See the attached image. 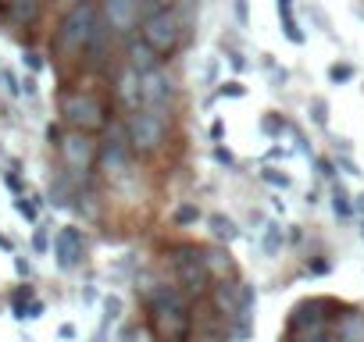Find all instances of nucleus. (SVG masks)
<instances>
[{
	"label": "nucleus",
	"instance_id": "nucleus-1",
	"mask_svg": "<svg viewBox=\"0 0 364 342\" xmlns=\"http://www.w3.org/2000/svg\"><path fill=\"white\" fill-rule=\"evenodd\" d=\"M146 324L157 342H190L193 303L178 285H161L146 299Z\"/></svg>",
	"mask_w": 364,
	"mask_h": 342
},
{
	"label": "nucleus",
	"instance_id": "nucleus-2",
	"mask_svg": "<svg viewBox=\"0 0 364 342\" xmlns=\"http://www.w3.org/2000/svg\"><path fill=\"white\" fill-rule=\"evenodd\" d=\"M100 22V8L97 0H75V4L61 15L58 29H54V40H50V54L61 61V65H79L86 47H90V36Z\"/></svg>",
	"mask_w": 364,
	"mask_h": 342
},
{
	"label": "nucleus",
	"instance_id": "nucleus-3",
	"mask_svg": "<svg viewBox=\"0 0 364 342\" xmlns=\"http://www.w3.org/2000/svg\"><path fill=\"white\" fill-rule=\"evenodd\" d=\"M346 307L328 296L300 299L286 317V342H332V324Z\"/></svg>",
	"mask_w": 364,
	"mask_h": 342
},
{
	"label": "nucleus",
	"instance_id": "nucleus-4",
	"mask_svg": "<svg viewBox=\"0 0 364 342\" xmlns=\"http://www.w3.org/2000/svg\"><path fill=\"white\" fill-rule=\"evenodd\" d=\"M122 125H125V139H129V146L139 160H150V157L164 153L168 143H171V118L168 114L136 107V111L125 114Z\"/></svg>",
	"mask_w": 364,
	"mask_h": 342
},
{
	"label": "nucleus",
	"instance_id": "nucleus-5",
	"mask_svg": "<svg viewBox=\"0 0 364 342\" xmlns=\"http://www.w3.org/2000/svg\"><path fill=\"white\" fill-rule=\"evenodd\" d=\"M58 114L68 128H79V132H104L111 121L107 104L93 89H82V86H65L58 93Z\"/></svg>",
	"mask_w": 364,
	"mask_h": 342
},
{
	"label": "nucleus",
	"instance_id": "nucleus-6",
	"mask_svg": "<svg viewBox=\"0 0 364 342\" xmlns=\"http://www.w3.org/2000/svg\"><path fill=\"white\" fill-rule=\"evenodd\" d=\"M168 264H171V271H175L178 289L186 292L190 299H204V296L211 292L215 275H211V267H208L200 246H190V243H186V246H171V250H168Z\"/></svg>",
	"mask_w": 364,
	"mask_h": 342
},
{
	"label": "nucleus",
	"instance_id": "nucleus-7",
	"mask_svg": "<svg viewBox=\"0 0 364 342\" xmlns=\"http://www.w3.org/2000/svg\"><path fill=\"white\" fill-rule=\"evenodd\" d=\"M139 36L168 61L182 50V43H186V18H182L178 4L175 8H161V11H150L139 26Z\"/></svg>",
	"mask_w": 364,
	"mask_h": 342
},
{
	"label": "nucleus",
	"instance_id": "nucleus-8",
	"mask_svg": "<svg viewBox=\"0 0 364 342\" xmlns=\"http://www.w3.org/2000/svg\"><path fill=\"white\" fill-rule=\"evenodd\" d=\"M58 153H61V164L65 171L79 182L90 179V171L97 167V153H100V143L93 139V132H79V128H68L58 143Z\"/></svg>",
	"mask_w": 364,
	"mask_h": 342
},
{
	"label": "nucleus",
	"instance_id": "nucleus-9",
	"mask_svg": "<svg viewBox=\"0 0 364 342\" xmlns=\"http://www.w3.org/2000/svg\"><path fill=\"white\" fill-rule=\"evenodd\" d=\"M132 160H136V153H132V146L125 139V125L122 128H107V136L100 143V153H97V171L107 182L118 186V182H125L132 175Z\"/></svg>",
	"mask_w": 364,
	"mask_h": 342
},
{
	"label": "nucleus",
	"instance_id": "nucleus-10",
	"mask_svg": "<svg viewBox=\"0 0 364 342\" xmlns=\"http://www.w3.org/2000/svg\"><path fill=\"white\" fill-rule=\"evenodd\" d=\"M139 107L175 118V107H178V86H175V79H171V72H168L164 65L154 68V72H146V75H139Z\"/></svg>",
	"mask_w": 364,
	"mask_h": 342
},
{
	"label": "nucleus",
	"instance_id": "nucleus-11",
	"mask_svg": "<svg viewBox=\"0 0 364 342\" xmlns=\"http://www.w3.org/2000/svg\"><path fill=\"white\" fill-rule=\"evenodd\" d=\"M97 8H100V18L118 33V40H129L139 33L143 26V0H97Z\"/></svg>",
	"mask_w": 364,
	"mask_h": 342
},
{
	"label": "nucleus",
	"instance_id": "nucleus-12",
	"mask_svg": "<svg viewBox=\"0 0 364 342\" xmlns=\"http://www.w3.org/2000/svg\"><path fill=\"white\" fill-rule=\"evenodd\" d=\"M114 40H118V33H114V29H111V26L100 18V22H97V29H93V36H90V47H86V54H82L86 72H104V68H107Z\"/></svg>",
	"mask_w": 364,
	"mask_h": 342
},
{
	"label": "nucleus",
	"instance_id": "nucleus-13",
	"mask_svg": "<svg viewBox=\"0 0 364 342\" xmlns=\"http://www.w3.org/2000/svg\"><path fill=\"white\" fill-rule=\"evenodd\" d=\"M125 65L136 72V75H146V72H154V68H161L164 65V57L136 33V36H129L125 40Z\"/></svg>",
	"mask_w": 364,
	"mask_h": 342
},
{
	"label": "nucleus",
	"instance_id": "nucleus-14",
	"mask_svg": "<svg viewBox=\"0 0 364 342\" xmlns=\"http://www.w3.org/2000/svg\"><path fill=\"white\" fill-rule=\"evenodd\" d=\"M82 253H86L82 232H79L75 225H65V228L54 236V257H58V264L68 271V267H75V264L82 260Z\"/></svg>",
	"mask_w": 364,
	"mask_h": 342
},
{
	"label": "nucleus",
	"instance_id": "nucleus-15",
	"mask_svg": "<svg viewBox=\"0 0 364 342\" xmlns=\"http://www.w3.org/2000/svg\"><path fill=\"white\" fill-rule=\"evenodd\" d=\"M47 0H4V22L15 29H33L43 18Z\"/></svg>",
	"mask_w": 364,
	"mask_h": 342
},
{
	"label": "nucleus",
	"instance_id": "nucleus-16",
	"mask_svg": "<svg viewBox=\"0 0 364 342\" xmlns=\"http://www.w3.org/2000/svg\"><path fill=\"white\" fill-rule=\"evenodd\" d=\"M332 331H336L339 342H364V310L346 307V310L339 314V321L332 324Z\"/></svg>",
	"mask_w": 364,
	"mask_h": 342
},
{
	"label": "nucleus",
	"instance_id": "nucleus-17",
	"mask_svg": "<svg viewBox=\"0 0 364 342\" xmlns=\"http://www.w3.org/2000/svg\"><path fill=\"white\" fill-rule=\"evenodd\" d=\"M114 96L125 104V111H136L139 107V75L125 65L122 72H118V79H114Z\"/></svg>",
	"mask_w": 364,
	"mask_h": 342
},
{
	"label": "nucleus",
	"instance_id": "nucleus-18",
	"mask_svg": "<svg viewBox=\"0 0 364 342\" xmlns=\"http://www.w3.org/2000/svg\"><path fill=\"white\" fill-rule=\"evenodd\" d=\"M275 11H279V22H282L286 40H289L293 47H304L307 36H304V29H300V22H296V15H293V0H275Z\"/></svg>",
	"mask_w": 364,
	"mask_h": 342
},
{
	"label": "nucleus",
	"instance_id": "nucleus-19",
	"mask_svg": "<svg viewBox=\"0 0 364 342\" xmlns=\"http://www.w3.org/2000/svg\"><path fill=\"white\" fill-rule=\"evenodd\" d=\"M208 228H211V236L222 243V246H229V243H236L243 232H240V225L229 218V214H211L208 218Z\"/></svg>",
	"mask_w": 364,
	"mask_h": 342
},
{
	"label": "nucleus",
	"instance_id": "nucleus-20",
	"mask_svg": "<svg viewBox=\"0 0 364 342\" xmlns=\"http://www.w3.org/2000/svg\"><path fill=\"white\" fill-rule=\"evenodd\" d=\"M204 260H208V267H211L215 278L236 275V264H232V257H229V246H211V250H204Z\"/></svg>",
	"mask_w": 364,
	"mask_h": 342
},
{
	"label": "nucleus",
	"instance_id": "nucleus-21",
	"mask_svg": "<svg viewBox=\"0 0 364 342\" xmlns=\"http://www.w3.org/2000/svg\"><path fill=\"white\" fill-rule=\"evenodd\" d=\"M332 211H336V218H350L357 207H353V197L346 193V186L343 182H336L332 186Z\"/></svg>",
	"mask_w": 364,
	"mask_h": 342
},
{
	"label": "nucleus",
	"instance_id": "nucleus-22",
	"mask_svg": "<svg viewBox=\"0 0 364 342\" xmlns=\"http://www.w3.org/2000/svg\"><path fill=\"white\" fill-rule=\"evenodd\" d=\"M282 243H286V232H282V225H279V221H268V225H264V239H261L264 253H268V257H275V253L282 250Z\"/></svg>",
	"mask_w": 364,
	"mask_h": 342
},
{
	"label": "nucleus",
	"instance_id": "nucleus-23",
	"mask_svg": "<svg viewBox=\"0 0 364 342\" xmlns=\"http://www.w3.org/2000/svg\"><path fill=\"white\" fill-rule=\"evenodd\" d=\"M307 114H311V121H314L318 128H328V100H325V96H311Z\"/></svg>",
	"mask_w": 364,
	"mask_h": 342
},
{
	"label": "nucleus",
	"instance_id": "nucleus-24",
	"mask_svg": "<svg viewBox=\"0 0 364 342\" xmlns=\"http://www.w3.org/2000/svg\"><path fill=\"white\" fill-rule=\"evenodd\" d=\"M286 128H289V121H286L282 114H275V111L261 118V132H264V136H272V139H279V136H282Z\"/></svg>",
	"mask_w": 364,
	"mask_h": 342
},
{
	"label": "nucleus",
	"instance_id": "nucleus-25",
	"mask_svg": "<svg viewBox=\"0 0 364 342\" xmlns=\"http://www.w3.org/2000/svg\"><path fill=\"white\" fill-rule=\"evenodd\" d=\"M261 179H264L268 186H275V189H289V186H293V179L286 175V171H279V167H264Z\"/></svg>",
	"mask_w": 364,
	"mask_h": 342
},
{
	"label": "nucleus",
	"instance_id": "nucleus-26",
	"mask_svg": "<svg viewBox=\"0 0 364 342\" xmlns=\"http://www.w3.org/2000/svg\"><path fill=\"white\" fill-rule=\"evenodd\" d=\"M171 221H175V225H193V221H200V207H197V204H182V207L171 214Z\"/></svg>",
	"mask_w": 364,
	"mask_h": 342
},
{
	"label": "nucleus",
	"instance_id": "nucleus-27",
	"mask_svg": "<svg viewBox=\"0 0 364 342\" xmlns=\"http://www.w3.org/2000/svg\"><path fill=\"white\" fill-rule=\"evenodd\" d=\"M350 79H353V65L336 61V65L328 68V82H332V86H343V82H350Z\"/></svg>",
	"mask_w": 364,
	"mask_h": 342
},
{
	"label": "nucleus",
	"instance_id": "nucleus-28",
	"mask_svg": "<svg viewBox=\"0 0 364 342\" xmlns=\"http://www.w3.org/2000/svg\"><path fill=\"white\" fill-rule=\"evenodd\" d=\"M11 303H15V317H26V310H29V303H33V289H29V285L15 289Z\"/></svg>",
	"mask_w": 364,
	"mask_h": 342
},
{
	"label": "nucleus",
	"instance_id": "nucleus-29",
	"mask_svg": "<svg viewBox=\"0 0 364 342\" xmlns=\"http://www.w3.org/2000/svg\"><path fill=\"white\" fill-rule=\"evenodd\" d=\"M243 93H247V86L240 79H229V82L218 86V96H243Z\"/></svg>",
	"mask_w": 364,
	"mask_h": 342
},
{
	"label": "nucleus",
	"instance_id": "nucleus-30",
	"mask_svg": "<svg viewBox=\"0 0 364 342\" xmlns=\"http://www.w3.org/2000/svg\"><path fill=\"white\" fill-rule=\"evenodd\" d=\"M232 11H236V22L247 29L250 26V0H232Z\"/></svg>",
	"mask_w": 364,
	"mask_h": 342
},
{
	"label": "nucleus",
	"instance_id": "nucleus-31",
	"mask_svg": "<svg viewBox=\"0 0 364 342\" xmlns=\"http://www.w3.org/2000/svg\"><path fill=\"white\" fill-rule=\"evenodd\" d=\"M314 167H318V175H321V179H332L336 171H339L336 160H328V157H314Z\"/></svg>",
	"mask_w": 364,
	"mask_h": 342
},
{
	"label": "nucleus",
	"instance_id": "nucleus-32",
	"mask_svg": "<svg viewBox=\"0 0 364 342\" xmlns=\"http://www.w3.org/2000/svg\"><path fill=\"white\" fill-rule=\"evenodd\" d=\"M222 47H225V43H222ZM225 57H229V65H232L236 72H247V57H243L236 47H225Z\"/></svg>",
	"mask_w": 364,
	"mask_h": 342
},
{
	"label": "nucleus",
	"instance_id": "nucleus-33",
	"mask_svg": "<svg viewBox=\"0 0 364 342\" xmlns=\"http://www.w3.org/2000/svg\"><path fill=\"white\" fill-rule=\"evenodd\" d=\"M336 167H339V171H346V175H360V171H357V164H353V157H350V153H336Z\"/></svg>",
	"mask_w": 364,
	"mask_h": 342
},
{
	"label": "nucleus",
	"instance_id": "nucleus-34",
	"mask_svg": "<svg viewBox=\"0 0 364 342\" xmlns=\"http://www.w3.org/2000/svg\"><path fill=\"white\" fill-rule=\"evenodd\" d=\"M311 15H314V22H318V29H321V33H332V22H328V15H325L318 4H311Z\"/></svg>",
	"mask_w": 364,
	"mask_h": 342
},
{
	"label": "nucleus",
	"instance_id": "nucleus-35",
	"mask_svg": "<svg viewBox=\"0 0 364 342\" xmlns=\"http://www.w3.org/2000/svg\"><path fill=\"white\" fill-rule=\"evenodd\" d=\"M175 4H178V0H143V11L150 15V11H161V8H175ZM146 15H143V18H146Z\"/></svg>",
	"mask_w": 364,
	"mask_h": 342
},
{
	"label": "nucleus",
	"instance_id": "nucleus-36",
	"mask_svg": "<svg viewBox=\"0 0 364 342\" xmlns=\"http://www.w3.org/2000/svg\"><path fill=\"white\" fill-rule=\"evenodd\" d=\"M215 160H218V164H225V167H236V157H232V153H229L222 143L215 146Z\"/></svg>",
	"mask_w": 364,
	"mask_h": 342
},
{
	"label": "nucleus",
	"instance_id": "nucleus-37",
	"mask_svg": "<svg viewBox=\"0 0 364 342\" xmlns=\"http://www.w3.org/2000/svg\"><path fill=\"white\" fill-rule=\"evenodd\" d=\"M26 65H29L33 72H43V54H36V50H26Z\"/></svg>",
	"mask_w": 364,
	"mask_h": 342
},
{
	"label": "nucleus",
	"instance_id": "nucleus-38",
	"mask_svg": "<svg viewBox=\"0 0 364 342\" xmlns=\"http://www.w3.org/2000/svg\"><path fill=\"white\" fill-rule=\"evenodd\" d=\"M104 310H107V317L114 321V317H118V310H122V299H118V296H111V299L104 303Z\"/></svg>",
	"mask_w": 364,
	"mask_h": 342
},
{
	"label": "nucleus",
	"instance_id": "nucleus-39",
	"mask_svg": "<svg viewBox=\"0 0 364 342\" xmlns=\"http://www.w3.org/2000/svg\"><path fill=\"white\" fill-rule=\"evenodd\" d=\"M15 207H18V211H22V214H26V218H29V221H36V207H33V204H29V200H18V204H15Z\"/></svg>",
	"mask_w": 364,
	"mask_h": 342
},
{
	"label": "nucleus",
	"instance_id": "nucleus-40",
	"mask_svg": "<svg viewBox=\"0 0 364 342\" xmlns=\"http://www.w3.org/2000/svg\"><path fill=\"white\" fill-rule=\"evenodd\" d=\"M328 271V260H311L307 264V275H325Z\"/></svg>",
	"mask_w": 364,
	"mask_h": 342
},
{
	"label": "nucleus",
	"instance_id": "nucleus-41",
	"mask_svg": "<svg viewBox=\"0 0 364 342\" xmlns=\"http://www.w3.org/2000/svg\"><path fill=\"white\" fill-rule=\"evenodd\" d=\"M33 246H36V253H43V250H47V232H43V228L36 232V239H33Z\"/></svg>",
	"mask_w": 364,
	"mask_h": 342
},
{
	"label": "nucleus",
	"instance_id": "nucleus-42",
	"mask_svg": "<svg viewBox=\"0 0 364 342\" xmlns=\"http://www.w3.org/2000/svg\"><path fill=\"white\" fill-rule=\"evenodd\" d=\"M222 132H225V125H222V121H215V125H211V136H215V139H222Z\"/></svg>",
	"mask_w": 364,
	"mask_h": 342
},
{
	"label": "nucleus",
	"instance_id": "nucleus-43",
	"mask_svg": "<svg viewBox=\"0 0 364 342\" xmlns=\"http://www.w3.org/2000/svg\"><path fill=\"white\" fill-rule=\"evenodd\" d=\"M353 207H357V214H364V193H357V197H353Z\"/></svg>",
	"mask_w": 364,
	"mask_h": 342
},
{
	"label": "nucleus",
	"instance_id": "nucleus-44",
	"mask_svg": "<svg viewBox=\"0 0 364 342\" xmlns=\"http://www.w3.org/2000/svg\"><path fill=\"white\" fill-rule=\"evenodd\" d=\"M97 342H104V331H100V335H97Z\"/></svg>",
	"mask_w": 364,
	"mask_h": 342
},
{
	"label": "nucleus",
	"instance_id": "nucleus-45",
	"mask_svg": "<svg viewBox=\"0 0 364 342\" xmlns=\"http://www.w3.org/2000/svg\"><path fill=\"white\" fill-rule=\"evenodd\" d=\"M360 236H364V225H360Z\"/></svg>",
	"mask_w": 364,
	"mask_h": 342
}]
</instances>
